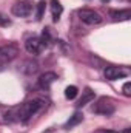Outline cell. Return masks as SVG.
Returning a JSON list of instances; mask_svg holds the SVG:
<instances>
[{"mask_svg":"<svg viewBox=\"0 0 131 133\" xmlns=\"http://www.w3.org/2000/svg\"><path fill=\"white\" fill-rule=\"evenodd\" d=\"M40 107H42V102L40 101H37V99L26 101V102L20 104L19 107H14L9 111H6L5 121L6 122H17V121L26 122L30 118H33L34 115L40 110Z\"/></svg>","mask_w":131,"mask_h":133,"instance_id":"1","label":"cell"},{"mask_svg":"<svg viewBox=\"0 0 131 133\" xmlns=\"http://www.w3.org/2000/svg\"><path fill=\"white\" fill-rule=\"evenodd\" d=\"M93 111L97 113V115H103V116H110L116 111V105H114V101L111 98H106V96H102L99 98L97 102L93 105Z\"/></svg>","mask_w":131,"mask_h":133,"instance_id":"2","label":"cell"},{"mask_svg":"<svg viewBox=\"0 0 131 133\" xmlns=\"http://www.w3.org/2000/svg\"><path fill=\"white\" fill-rule=\"evenodd\" d=\"M11 12L16 17H28L33 12V3L31 0H19L12 5Z\"/></svg>","mask_w":131,"mask_h":133,"instance_id":"3","label":"cell"},{"mask_svg":"<svg viewBox=\"0 0 131 133\" xmlns=\"http://www.w3.org/2000/svg\"><path fill=\"white\" fill-rule=\"evenodd\" d=\"M19 54L17 46L14 45H6L0 48V68H3L5 65H8L9 62H12Z\"/></svg>","mask_w":131,"mask_h":133,"instance_id":"4","label":"cell"},{"mask_svg":"<svg viewBox=\"0 0 131 133\" xmlns=\"http://www.w3.org/2000/svg\"><path fill=\"white\" fill-rule=\"evenodd\" d=\"M79 17L86 25H99V23H102V16L94 9H80Z\"/></svg>","mask_w":131,"mask_h":133,"instance_id":"5","label":"cell"},{"mask_svg":"<svg viewBox=\"0 0 131 133\" xmlns=\"http://www.w3.org/2000/svg\"><path fill=\"white\" fill-rule=\"evenodd\" d=\"M45 46H46V43L40 37H30L25 42V48L30 54H40L45 50Z\"/></svg>","mask_w":131,"mask_h":133,"instance_id":"6","label":"cell"},{"mask_svg":"<svg viewBox=\"0 0 131 133\" xmlns=\"http://www.w3.org/2000/svg\"><path fill=\"white\" fill-rule=\"evenodd\" d=\"M103 74H105V79H108V81H117V79L125 77L128 74V71L123 70L122 66H106Z\"/></svg>","mask_w":131,"mask_h":133,"instance_id":"7","label":"cell"},{"mask_svg":"<svg viewBox=\"0 0 131 133\" xmlns=\"http://www.w3.org/2000/svg\"><path fill=\"white\" fill-rule=\"evenodd\" d=\"M56 79H57V74H56V73L46 71V73H43V74L39 77V87L43 88V90H48V88L56 82Z\"/></svg>","mask_w":131,"mask_h":133,"instance_id":"8","label":"cell"},{"mask_svg":"<svg viewBox=\"0 0 131 133\" xmlns=\"http://www.w3.org/2000/svg\"><path fill=\"white\" fill-rule=\"evenodd\" d=\"M110 17L114 22H123V20H130L131 19V11L130 9H120V11H111Z\"/></svg>","mask_w":131,"mask_h":133,"instance_id":"9","label":"cell"},{"mask_svg":"<svg viewBox=\"0 0 131 133\" xmlns=\"http://www.w3.org/2000/svg\"><path fill=\"white\" fill-rule=\"evenodd\" d=\"M94 96H96V95H94V91H93L90 87H86V88L82 91V98L79 99V104H77V107H85L86 104H90L91 101L94 99Z\"/></svg>","mask_w":131,"mask_h":133,"instance_id":"10","label":"cell"},{"mask_svg":"<svg viewBox=\"0 0 131 133\" xmlns=\"http://www.w3.org/2000/svg\"><path fill=\"white\" fill-rule=\"evenodd\" d=\"M62 12H63V6L60 5V2L59 0H51V14H53V20L54 22H57L60 19Z\"/></svg>","mask_w":131,"mask_h":133,"instance_id":"11","label":"cell"},{"mask_svg":"<svg viewBox=\"0 0 131 133\" xmlns=\"http://www.w3.org/2000/svg\"><path fill=\"white\" fill-rule=\"evenodd\" d=\"M82 121H83V115H82L80 111H76V113H74V115H72V116H71V118L65 122V129L69 130V129H72V127L79 125Z\"/></svg>","mask_w":131,"mask_h":133,"instance_id":"12","label":"cell"},{"mask_svg":"<svg viewBox=\"0 0 131 133\" xmlns=\"http://www.w3.org/2000/svg\"><path fill=\"white\" fill-rule=\"evenodd\" d=\"M77 93H79V91H77V87H76V85H69V87L65 88V98L69 99V101L74 99V98L77 96Z\"/></svg>","mask_w":131,"mask_h":133,"instance_id":"13","label":"cell"},{"mask_svg":"<svg viewBox=\"0 0 131 133\" xmlns=\"http://www.w3.org/2000/svg\"><path fill=\"white\" fill-rule=\"evenodd\" d=\"M45 2H40V3H37V14H35V19L37 20H40L42 17H43V12H45Z\"/></svg>","mask_w":131,"mask_h":133,"instance_id":"14","label":"cell"},{"mask_svg":"<svg viewBox=\"0 0 131 133\" xmlns=\"http://www.w3.org/2000/svg\"><path fill=\"white\" fill-rule=\"evenodd\" d=\"M122 91H123L125 96H131V82H125V84H123Z\"/></svg>","mask_w":131,"mask_h":133,"instance_id":"15","label":"cell"},{"mask_svg":"<svg viewBox=\"0 0 131 133\" xmlns=\"http://www.w3.org/2000/svg\"><path fill=\"white\" fill-rule=\"evenodd\" d=\"M0 25H2V26H8V25H11V20H9L6 16L0 14Z\"/></svg>","mask_w":131,"mask_h":133,"instance_id":"16","label":"cell"},{"mask_svg":"<svg viewBox=\"0 0 131 133\" xmlns=\"http://www.w3.org/2000/svg\"><path fill=\"white\" fill-rule=\"evenodd\" d=\"M97 133H117V132H114V130H100Z\"/></svg>","mask_w":131,"mask_h":133,"instance_id":"17","label":"cell"},{"mask_svg":"<svg viewBox=\"0 0 131 133\" xmlns=\"http://www.w3.org/2000/svg\"><path fill=\"white\" fill-rule=\"evenodd\" d=\"M122 133H131V129H125V130H123Z\"/></svg>","mask_w":131,"mask_h":133,"instance_id":"18","label":"cell"},{"mask_svg":"<svg viewBox=\"0 0 131 133\" xmlns=\"http://www.w3.org/2000/svg\"><path fill=\"white\" fill-rule=\"evenodd\" d=\"M103 2H106V0H103Z\"/></svg>","mask_w":131,"mask_h":133,"instance_id":"19","label":"cell"}]
</instances>
